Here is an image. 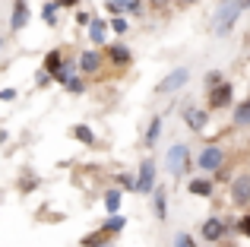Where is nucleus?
<instances>
[{
  "instance_id": "39448f33",
  "label": "nucleus",
  "mask_w": 250,
  "mask_h": 247,
  "mask_svg": "<svg viewBox=\"0 0 250 247\" xmlns=\"http://www.w3.org/2000/svg\"><path fill=\"white\" fill-rule=\"evenodd\" d=\"M231 203L234 206H247L250 203V174H241V178L231 181Z\"/></svg>"
},
{
  "instance_id": "4be33fe9",
  "label": "nucleus",
  "mask_w": 250,
  "mask_h": 247,
  "mask_svg": "<svg viewBox=\"0 0 250 247\" xmlns=\"http://www.w3.org/2000/svg\"><path fill=\"white\" fill-rule=\"evenodd\" d=\"M57 6H61L57 0H54V3H44V10H42V19H44L48 25H54V22H57Z\"/></svg>"
},
{
  "instance_id": "b1692460",
  "label": "nucleus",
  "mask_w": 250,
  "mask_h": 247,
  "mask_svg": "<svg viewBox=\"0 0 250 247\" xmlns=\"http://www.w3.org/2000/svg\"><path fill=\"white\" fill-rule=\"evenodd\" d=\"M108 6H111V10H117V13L136 10V3H133V0H108Z\"/></svg>"
},
{
  "instance_id": "9b49d317",
  "label": "nucleus",
  "mask_w": 250,
  "mask_h": 247,
  "mask_svg": "<svg viewBox=\"0 0 250 247\" xmlns=\"http://www.w3.org/2000/svg\"><path fill=\"white\" fill-rule=\"evenodd\" d=\"M70 133L76 136V140L83 143V146H98V140H95V133H92L85 124H76V127H70Z\"/></svg>"
},
{
  "instance_id": "423d86ee",
  "label": "nucleus",
  "mask_w": 250,
  "mask_h": 247,
  "mask_svg": "<svg viewBox=\"0 0 250 247\" xmlns=\"http://www.w3.org/2000/svg\"><path fill=\"white\" fill-rule=\"evenodd\" d=\"M222 162H225V152H222L219 146H209V149L200 152V168L203 171H219Z\"/></svg>"
},
{
  "instance_id": "7c9ffc66",
  "label": "nucleus",
  "mask_w": 250,
  "mask_h": 247,
  "mask_svg": "<svg viewBox=\"0 0 250 247\" xmlns=\"http://www.w3.org/2000/svg\"><path fill=\"white\" fill-rule=\"evenodd\" d=\"M121 184H127V190H130V187H136V184H133V178H130V174H121Z\"/></svg>"
},
{
  "instance_id": "6e6552de",
  "label": "nucleus",
  "mask_w": 250,
  "mask_h": 247,
  "mask_svg": "<svg viewBox=\"0 0 250 247\" xmlns=\"http://www.w3.org/2000/svg\"><path fill=\"white\" fill-rule=\"evenodd\" d=\"M203 238L206 241H222L225 238V222L222 219H206L203 222Z\"/></svg>"
},
{
  "instance_id": "0eeeda50",
  "label": "nucleus",
  "mask_w": 250,
  "mask_h": 247,
  "mask_svg": "<svg viewBox=\"0 0 250 247\" xmlns=\"http://www.w3.org/2000/svg\"><path fill=\"white\" fill-rule=\"evenodd\" d=\"M152 184H155V165H152V159H146L140 165V181H136V190H140V193H149V190H152Z\"/></svg>"
},
{
  "instance_id": "f3484780",
  "label": "nucleus",
  "mask_w": 250,
  "mask_h": 247,
  "mask_svg": "<svg viewBox=\"0 0 250 247\" xmlns=\"http://www.w3.org/2000/svg\"><path fill=\"white\" fill-rule=\"evenodd\" d=\"M104 241H108V231L98 228L95 235H85V238H83V247H104Z\"/></svg>"
},
{
  "instance_id": "dca6fc26",
  "label": "nucleus",
  "mask_w": 250,
  "mask_h": 247,
  "mask_svg": "<svg viewBox=\"0 0 250 247\" xmlns=\"http://www.w3.org/2000/svg\"><path fill=\"white\" fill-rule=\"evenodd\" d=\"M61 67H63V63H61V51H51V54H44V73L54 76Z\"/></svg>"
},
{
  "instance_id": "72a5a7b5",
  "label": "nucleus",
  "mask_w": 250,
  "mask_h": 247,
  "mask_svg": "<svg viewBox=\"0 0 250 247\" xmlns=\"http://www.w3.org/2000/svg\"><path fill=\"white\" fill-rule=\"evenodd\" d=\"M244 3H247V6H250V0H244Z\"/></svg>"
},
{
  "instance_id": "c756f323",
  "label": "nucleus",
  "mask_w": 250,
  "mask_h": 247,
  "mask_svg": "<svg viewBox=\"0 0 250 247\" xmlns=\"http://www.w3.org/2000/svg\"><path fill=\"white\" fill-rule=\"evenodd\" d=\"M76 22L85 25V22H92V16H89V13H76Z\"/></svg>"
},
{
  "instance_id": "cd10ccee",
  "label": "nucleus",
  "mask_w": 250,
  "mask_h": 247,
  "mask_svg": "<svg viewBox=\"0 0 250 247\" xmlns=\"http://www.w3.org/2000/svg\"><path fill=\"white\" fill-rule=\"evenodd\" d=\"M238 231H241V235H247V238H250V216H244V219L238 222Z\"/></svg>"
},
{
  "instance_id": "4468645a",
  "label": "nucleus",
  "mask_w": 250,
  "mask_h": 247,
  "mask_svg": "<svg viewBox=\"0 0 250 247\" xmlns=\"http://www.w3.org/2000/svg\"><path fill=\"white\" fill-rule=\"evenodd\" d=\"M104 32H108V25H104V19H92V22H89V38H92V41H98V44H102L104 41Z\"/></svg>"
},
{
  "instance_id": "bb28decb",
  "label": "nucleus",
  "mask_w": 250,
  "mask_h": 247,
  "mask_svg": "<svg viewBox=\"0 0 250 247\" xmlns=\"http://www.w3.org/2000/svg\"><path fill=\"white\" fill-rule=\"evenodd\" d=\"M111 25H114V32H117V35H124V32H127V19H121V16H117Z\"/></svg>"
},
{
  "instance_id": "f03ea898",
  "label": "nucleus",
  "mask_w": 250,
  "mask_h": 247,
  "mask_svg": "<svg viewBox=\"0 0 250 247\" xmlns=\"http://www.w3.org/2000/svg\"><path fill=\"white\" fill-rule=\"evenodd\" d=\"M187 80H190V70H187V67H181V70H171V73H168L162 82H155L152 95H171V92H177V89H181Z\"/></svg>"
},
{
  "instance_id": "473e14b6",
  "label": "nucleus",
  "mask_w": 250,
  "mask_h": 247,
  "mask_svg": "<svg viewBox=\"0 0 250 247\" xmlns=\"http://www.w3.org/2000/svg\"><path fill=\"white\" fill-rule=\"evenodd\" d=\"M181 6H193V3H200V0H177Z\"/></svg>"
},
{
  "instance_id": "393cba45",
  "label": "nucleus",
  "mask_w": 250,
  "mask_h": 247,
  "mask_svg": "<svg viewBox=\"0 0 250 247\" xmlns=\"http://www.w3.org/2000/svg\"><path fill=\"white\" fill-rule=\"evenodd\" d=\"M67 92H73V95H83V92H85L83 80H76V76H70V80H67Z\"/></svg>"
},
{
  "instance_id": "f8f14e48",
  "label": "nucleus",
  "mask_w": 250,
  "mask_h": 247,
  "mask_svg": "<svg viewBox=\"0 0 250 247\" xmlns=\"http://www.w3.org/2000/svg\"><path fill=\"white\" fill-rule=\"evenodd\" d=\"M108 57H111L114 63H121V67H127V63H130V57H133V54H130V51L124 48V44H111V48H108Z\"/></svg>"
},
{
  "instance_id": "412c9836",
  "label": "nucleus",
  "mask_w": 250,
  "mask_h": 247,
  "mask_svg": "<svg viewBox=\"0 0 250 247\" xmlns=\"http://www.w3.org/2000/svg\"><path fill=\"white\" fill-rule=\"evenodd\" d=\"M159 130H162V121L152 118V124H149V130H146V146H155V140H159Z\"/></svg>"
},
{
  "instance_id": "6ab92c4d",
  "label": "nucleus",
  "mask_w": 250,
  "mask_h": 247,
  "mask_svg": "<svg viewBox=\"0 0 250 247\" xmlns=\"http://www.w3.org/2000/svg\"><path fill=\"white\" fill-rule=\"evenodd\" d=\"M152 200H155V216H159V222H165V216H168V209H165V190H155Z\"/></svg>"
},
{
  "instance_id": "9d476101",
  "label": "nucleus",
  "mask_w": 250,
  "mask_h": 247,
  "mask_svg": "<svg viewBox=\"0 0 250 247\" xmlns=\"http://www.w3.org/2000/svg\"><path fill=\"white\" fill-rule=\"evenodd\" d=\"M80 67H83V73H98V67H102L98 51H85V54L80 57Z\"/></svg>"
},
{
  "instance_id": "2f4dec72",
  "label": "nucleus",
  "mask_w": 250,
  "mask_h": 247,
  "mask_svg": "<svg viewBox=\"0 0 250 247\" xmlns=\"http://www.w3.org/2000/svg\"><path fill=\"white\" fill-rule=\"evenodd\" d=\"M57 3H61V6H76L80 0H57Z\"/></svg>"
},
{
  "instance_id": "f257e3e1",
  "label": "nucleus",
  "mask_w": 250,
  "mask_h": 247,
  "mask_svg": "<svg viewBox=\"0 0 250 247\" xmlns=\"http://www.w3.org/2000/svg\"><path fill=\"white\" fill-rule=\"evenodd\" d=\"M244 0H225V3L219 6V13H215V35H228L234 25V19H238V13L244 10Z\"/></svg>"
},
{
  "instance_id": "aec40b11",
  "label": "nucleus",
  "mask_w": 250,
  "mask_h": 247,
  "mask_svg": "<svg viewBox=\"0 0 250 247\" xmlns=\"http://www.w3.org/2000/svg\"><path fill=\"white\" fill-rule=\"evenodd\" d=\"M124 225H127V219H121V216H111L108 222H102V228L108 231V235H114V231H121Z\"/></svg>"
},
{
  "instance_id": "20e7f679",
  "label": "nucleus",
  "mask_w": 250,
  "mask_h": 247,
  "mask_svg": "<svg viewBox=\"0 0 250 247\" xmlns=\"http://www.w3.org/2000/svg\"><path fill=\"white\" fill-rule=\"evenodd\" d=\"M231 82H219V86H212L209 89V108H215V111H219V108H228L231 105Z\"/></svg>"
},
{
  "instance_id": "1a4fd4ad",
  "label": "nucleus",
  "mask_w": 250,
  "mask_h": 247,
  "mask_svg": "<svg viewBox=\"0 0 250 247\" xmlns=\"http://www.w3.org/2000/svg\"><path fill=\"white\" fill-rule=\"evenodd\" d=\"M25 22H29V3H25V0H16V3H13V22H10V29L19 32Z\"/></svg>"
},
{
  "instance_id": "2eb2a0df",
  "label": "nucleus",
  "mask_w": 250,
  "mask_h": 247,
  "mask_svg": "<svg viewBox=\"0 0 250 247\" xmlns=\"http://www.w3.org/2000/svg\"><path fill=\"white\" fill-rule=\"evenodd\" d=\"M187 127L190 130H203V127H206V114H203L200 108H190V111H187Z\"/></svg>"
},
{
  "instance_id": "a211bd4d",
  "label": "nucleus",
  "mask_w": 250,
  "mask_h": 247,
  "mask_svg": "<svg viewBox=\"0 0 250 247\" xmlns=\"http://www.w3.org/2000/svg\"><path fill=\"white\" fill-rule=\"evenodd\" d=\"M234 124H238V127H247L250 124V99L244 102V105L234 108Z\"/></svg>"
},
{
  "instance_id": "a878e982",
  "label": "nucleus",
  "mask_w": 250,
  "mask_h": 247,
  "mask_svg": "<svg viewBox=\"0 0 250 247\" xmlns=\"http://www.w3.org/2000/svg\"><path fill=\"white\" fill-rule=\"evenodd\" d=\"M174 244H177V247H196L190 235H177V238H174Z\"/></svg>"
},
{
  "instance_id": "5701e85b",
  "label": "nucleus",
  "mask_w": 250,
  "mask_h": 247,
  "mask_svg": "<svg viewBox=\"0 0 250 247\" xmlns=\"http://www.w3.org/2000/svg\"><path fill=\"white\" fill-rule=\"evenodd\" d=\"M117 206H121V190H108V197H104V209L114 212Z\"/></svg>"
},
{
  "instance_id": "c85d7f7f",
  "label": "nucleus",
  "mask_w": 250,
  "mask_h": 247,
  "mask_svg": "<svg viewBox=\"0 0 250 247\" xmlns=\"http://www.w3.org/2000/svg\"><path fill=\"white\" fill-rule=\"evenodd\" d=\"M206 82H209V86H219L222 76H219V73H209V76H206Z\"/></svg>"
},
{
  "instance_id": "7ed1b4c3",
  "label": "nucleus",
  "mask_w": 250,
  "mask_h": 247,
  "mask_svg": "<svg viewBox=\"0 0 250 247\" xmlns=\"http://www.w3.org/2000/svg\"><path fill=\"white\" fill-rule=\"evenodd\" d=\"M165 168L171 174H181L184 168H187V143H174V146L168 149V155H165Z\"/></svg>"
},
{
  "instance_id": "ddd939ff",
  "label": "nucleus",
  "mask_w": 250,
  "mask_h": 247,
  "mask_svg": "<svg viewBox=\"0 0 250 247\" xmlns=\"http://www.w3.org/2000/svg\"><path fill=\"white\" fill-rule=\"evenodd\" d=\"M190 193H193V197H209V193H212V181L193 178V181H190Z\"/></svg>"
}]
</instances>
